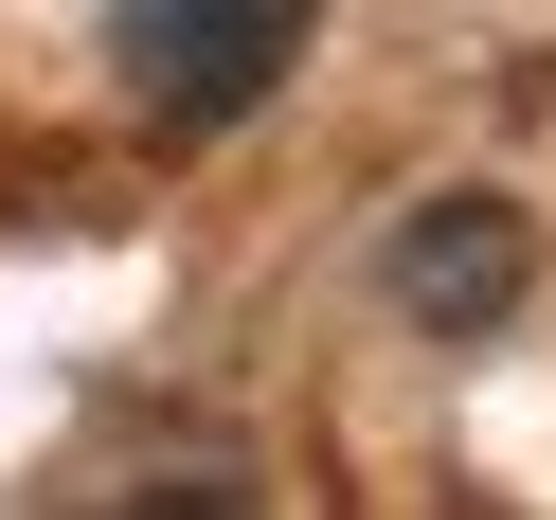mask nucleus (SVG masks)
Segmentation results:
<instances>
[{"instance_id":"nucleus-2","label":"nucleus","mask_w":556,"mask_h":520,"mask_svg":"<svg viewBox=\"0 0 556 520\" xmlns=\"http://www.w3.org/2000/svg\"><path fill=\"white\" fill-rule=\"evenodd\" d=\"M520 269H539V233H520V198H413L395 216V305L431 341H484L520 305Z\"/></svg>"},{"instance_id":"nucleus-1","label":"nucleus","mask_w":556,"mask_h":520,"mask_svg":"<svg viewBox=\"0 0 556 520\" xmlns=\"http://www.w3.org/2000/svg\"><path fill=\"white\" fill-rule=\"evenodd\" d=\"M305 18L324 0H109V73L162 144H216L305 73Z\"/></svg>"}]
</instances>
